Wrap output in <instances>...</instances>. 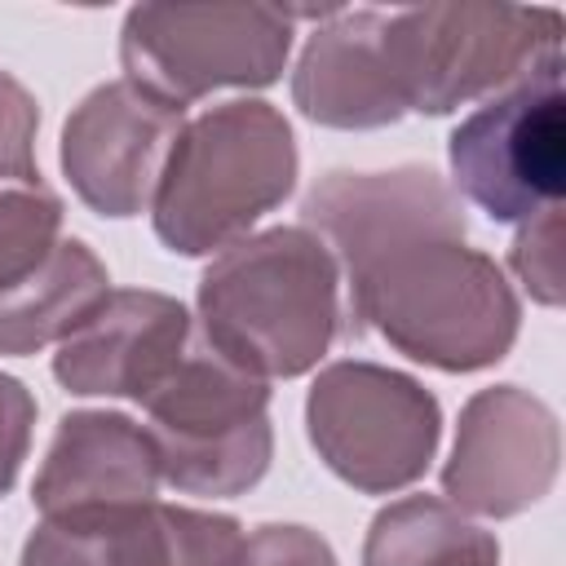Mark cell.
Masks as SVG:
<instances>
[{
  "label": "cell",
  "mask_w": 566,
  "mask_h": 566,
  "mask_svg": "<svg viewBox=\"0 0 566 566\" xmlns=\"http://www.w3.org/2000/svg\"><path fill=\"white\" fill-rule=\"evenodd\" d=\"M305 226L340 265L349 332L376 327L398 354L442 371L509 354L517 296L504 270L464 243L460 199L433 168L332 172L310 190Z\"/></svg>",
  "instance_id": "1"
},
{
  "label": "cell",
  "mask_w": 566,
  "mask_h": 566,
  "mask_svg": "<svg viewBox=\"0 0 566 566\" xmlns=\"http://www.w3.org/2000/svg\"><path fill=\"white\" fill-rule=\"evenodd\" d=\"M199 336L261 380L310 371L336 336H349L332 248L310 226H279L230 243L203 270Z\"/></svg>",
  "instance_id": "2"
},
{
  "label": "cell",
  "mask_w": 566,
  "mask_h": 566,
  "mask_svg": "<svg viewBox=\"0 0 566 566\" xmlns=\"http://www.w3.org/2000/svg\"><path fill=\"white\" fill-rule=\"evenodd\" d=\"M296 181V137L270 102H226L181 124L150 195L168 252L203 256L239 243Z\"/></svg>",
  "instance_id": "3"
},
{
  "label": "cell",
  "mask_w": 566,
  "mask_h": 566,
  "mask_svg": "<svg viewBox=\"0 0 566 566\" xmlns=\"http://www.w3.org/2000/svg\"><path fill=\"white\" fill-rule=\"evenodd\" d=\"M380 62L402 115H447L562 62V13L544 4L380 9Z\"/></svg>",
  "instance_id": "4"
},
{
  "label": "cell",
  "mask_w": 566,
  "mask_h": 566,
  "mask_svg": "<svg viewBox=\"0 0 566 566\" xmlns=\"http://www.w3.org/2000/svg\"><path fill=\"white\" fill-rule=\"evenodd\" d=\"M164 482L190 495H239L270 469V389L199 332L172 376L142 402Z\"/></svg>",
  "instance_id": "5"
},
{
  "label": "cell",
  "mask_w": 566,
  "mask_h": 566,
  "mask_svg": "<svg viewBox=\"0 0 566 566\" xmlns=\"http://www.w3.org/2000/svg\"><path fill=\"white\" fill-rule=\"evenodd\" d=\"M292 18L274 4H137L119 31L124 80L181 111L212 88L270 84L287 62Z\"/></svg>",
  "instance_id": "6"
},
{
  "label": "cell",
  "mask_w": 566,
  "mask_h": 566,
  "mask_svg": "<svg viewBox=\"0 0 566 566\" xmlns=\"http://www.w3.org/2000/svg\"><path fill=\"white\" fill-rule=\"evenodd\" d=\"M455 190L491 221H531L562 203L566 186V97L562 62L500 88L464 115L447 146Z\"/></svg>",
  "instance_id": "7"
},
{
  "label": "cell",
  "mask_w": 566,
  "mask_h": 566,
  "mask_svg": "<svg viewBox=\"0 0 566 566\" xmlns=\"http://www.w3.org/2000/svg\"><path fill=\"white\" fill-rule=\"evenodd\" d=\"M310 442L323 464L358 491L416 482L438 447V398L402 371L376 363H332L305 402Z\"/></svg>",
  "instance_id": "8"
},
{
  "label": "cell",
  "mask_w": 566,
  "mask_h": 566,
  "mask_svg": "<svg viewBox=\"0 0 566 566\" xmlns=\"http://www.w3.org/2000/svg\"><path fill=\"white\" fill-rule=\"evenodd\" d=\"M243 544V526L226 513L133 500L44 513L22 566H239Z\"/></svg>",
  "instance_id": "9"
},
{
  "label": "cell",
  "mask_w": 566,
  "mask_h": 566,
  "mask_svg": "<svg viewBox=\"0 0 566 566\" xmlns=\"http://www.w3.org/2000/svg\"><path fill=\"white\" fill-rule=\"evenodd\" d=\"M557 460L562 433L548 402L517 385H495L464 402L442 486L455 509L513 517L548 495Z\"/></svg>",
  "instance_id": "10"
},
{
  "label": "cell",
  "mask_w": 566,
  "mask_h": 566,
  "mask_svg": "<svg viewBox=\"0 0 566 566\" xmlns=\"http://www.w3.org/2000/svg\"><path fill=\"white\" fill-rule=\"evenodd\" d=\"M177 133L181 106L133 80H115L71 111L62 128V168L93 212L133 217L150 203Z\"/></svg>",
  "instance_id": "11"
},
{
  "label": "cell",
  "mask_w": 566,
  "mask_h": 566,
  "mask_svg": "<svg viewBox=\"0 0 566 566\" xmlns=\"http://www.w3.org/2000/svg\"><path fill=\"white\" fill-rule=\"evenodd\" d=\"M190 314L164 292H111L53 354L71 394L146 402L190 349Z\"/></svg>",
  "instance_id": "12"
},
{
  "label": "cell",
  "mask_w": 566,
  "mask_h": 566,
  "mask_svg": "<svg viewBox=\"0 0 566 566\" xmlns=\"http://www.w3.org/2000/svg\"><path fill=\"white\" fill-rule=\"evenodd\" d=\"M159 482V455L142 424L119 411H75L57 424L53 447L35 473L31 500L40 513L133 504L155 500Z\"/></svg>",
  "instance_id": "13"
},
{
  "label": "cell",
  "mask_w": 566,
  "mask_h": 566,
  "mask_svg": "<svg viewBox=\"0 0 566 566\" xmlns=\"http://www.w3.org/2000/svg\"><path fill=\"white\" fill-rule=\"evenodd\" d=\"M292 97L314 124H398L402 106L380 62V9H332L296 62Z\"/></svg>",
  "instance_id": "14"
},
{
  "label": "cell",
  "mask_w": 566,
  "mask_h": 566,
  "mask_svg": "<svg viewBox=\"0 0 566 566\" xmlns=\"http://www.w3.org/2000/svg\"><path fill=\"white\" fill-rule=\"evenodd\" d=\"M106 296V265L80 239H62L31 279L0 296V354H35L49 340H66Z\"/></svg>",
  "instance_id": "15"
},
{
  "label": "cell",
  "mask_w": 566,
  "mask_h": 566,
  "mask_svg": "<svg viewBox=\"0 0 566 566\" xmlns=\"http://www.w3.org/2000/svg\"><path fill=\"white\" fill-rule=\"evenodd\" d=\"M500 544L464 509L438 495H407L376 513L363 566H495Z\"/></svg>",
  "instance_id": "16"
},
{
  "label": "cell",
  "mask_w": 566,
  "mask_h": 566,
  "mask_svg": "<svg viewBox=\"0 0 566 566\" xmlns=\"http://www.w3.org/2000/svg\"><path fill=\"white\" fill-rule=\"evenodd\" d=\"M57 230L62 203L53 190H44L40 181L0 190V296L53 256V248L62 243Z\"/></svg>",
  "instance_id": "17"
},
{
  "label": "cell",
  "mask_w": 566,
  "mask_h": 566,
  "mask_svg": "<svg viewBox=\"0 0 566 566\" xmlns=\"http://www.w3.org/2000/svg\"><path fill=\"white\" fill-rule=\"evenodd\" d=\"M513 274L539 305H562L566 287V252H562V203L522 221L513 239Z\"/></svg>",
  "instance_id": "18"
},
{
  "label": "cell",
  "mask_w": 566,
  "mask_h": 566,
  "mask_svg": "<svg viewBox=\"0 0 566 566\" xmlns=\"http://www.w3.org/2000/svg\"><path fill=\"white\" fill-rule=\"evenodd\" d=\"M35 124H40L35 97L9 71H0V181L4 177L22 181V186L40 181V172H35Z\"/></svg>",
  "instance_id": "19"
},
{
  "label": "cell",
  "mask_w": 566,
  "mask_h": 566,
  "mask_svg": "<svg viewBox=\"0 0 566 566\" xmlns=\"http://www.w3.org/2000/svg\"><path fill=\"white\" fill-rule=\"evenodd\" d=\"M239 566H336V553L305 526H256Z\"/></svg>",
  "instance_id": "20"
},
{
  "label": "cell",
  "mask_w": 566,
  "mask_h": 566,
  "mask_svg": "<svg viewBox=\"0 0 566 566\" xmlns=\"http://www.w3.org/2000/svg\"><path fill=\"white\" fill-rule=\"evenodd\" d=\"M31 424H35V398L22 389V380L0 371V495L22 473V460L31 447Z\"/></svg>",
  "instance_id": "21"
}]
</instances>
